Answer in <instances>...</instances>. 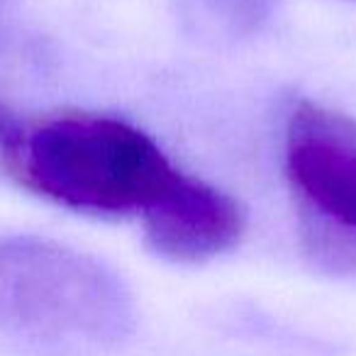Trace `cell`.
<instances>
[{"label":"cell","mask_w":356,"mask_h":356,"mask_svg":"<svg viewBox=\"0 0 356 356\" xmlns=\"http://www.w3.org/2000/svg\"><path fill=\"white\" fill-rule=\"evenodd\" d=\"M8 163L37 195L93 215H142L181 176L147 132L95 113L25 129Z\"/></svg>","instance_id":"6da1fadb"},{"label":"cell","mask_w":356,"mask_h":356,"mask_svg":"<svg viewBox=\"0 0 356 356\" xmlns=\"http://www.w3.org/2000/svg\"><path fill=\"white\" fill-rule=\"evenodd\" d=\"M300 208V244L317 268L330 273L356 271V234L332 220Z\"/></svg>","instance_id":"8992f818"},{"label":"cell","mask_w":356,"mask_h":356,"mask_svg":"<svg viewBox=\"0 0 356 356\" xmlns=\"http://www.w3.org/2000/svg\"><path fill=\"white\" fill-rule=\"evenodd\" d=\"M247 227L242 205L200 178L178 181L142 213L144 244L171 264H205L239 244Z\"/></svg>","instance_id":"277c9868"},{"label":"cell","mask_w":356,"mask_h":356,"mask_svg":"<svg viewBox=\"0 0 356 356\" xmlns=\"http://www.w3.org/2000/svg\"><path fill=\"white\" fill-rule=\"evenodd\" d=\"M22 132H25V127L17 122L15 115H13L10 110H8V105L0 100V152H3L6 159L17 149V144H20V139H22Z\"/></svg>","instance_id":"52a82bcc"},{"label":"cell","mask_w":356,"mask_h":356,"mask_svg":"<svg viewBox=\"0 0 356 356\" xmlns=\"http://www.w3.org/2000/svg\"><path fill=\"white\" fill-rule=\"evenodd\" d=\"M286 171L298 205L356 234V120L302 100L286 127Z\"/></svg>","instance_id":"3957f363"},{"label":"cell","mask_w":356,"mask_h":356,"mask_svg":"<svg viewBox=\"0 0 356 356\" xmlns=\"http://www.w3.org/2000/svg\"><path fill=\"white\" fill-rule=\"evenodd\" d=\"M132 327V293L108 264L54 239H0L3 332L49 341H118Z\"/></svg>","instance_id":"7a4b0ae2"},{"label":"cell","mask_w":356,"mask_h":356,"mask_svg":"<svg viewBox=\"0 0 356 356\" xmlns=\"http://www.w3.org/2000/svg\"><path fill=\"white\" fill-rule=\"evenodd\" d=\"M186 27L210 40H244L261 30L271 0H173Z\"/></svg>","instance_id":"5b68a950"}]
</instances>
